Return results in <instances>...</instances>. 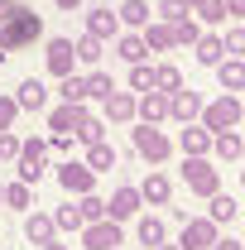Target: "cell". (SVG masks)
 Returning <instances> with one entry per match:
<instances>
[{"label":"cell","mask_w":245,"mask_h":250,"mask_svg":"<svg viewBox=\"0 0 245 250\" xmlns=\"http://www.w3.org/2000/svg\"><path fill=\"white\" fill-rule=\"evenodd\" d=\"M43 34V20L34 15V10H24V15H15L10 24H0V58H10L15 48H24V43H34Z\"/></svg>","instance_id":"1"},{"label":"cell","mask_w":245,"mask_h":250,"mask_svg":"<svg viewBox=\"0 0 245 250\" xmlns=\"http://www.w3.org/2000/svg\"><path fill=\"white\" fill-rule=\"evenodd\" d=\"M241 116H245V106H241V96H236V92H221L212 106H202V125H207L212 135H216V130H236Z\"/></svg>","instance_id":"2"},{"label":"cell","mask_w":245,"mask_h":250,"mask_svg":"<svg viewBox=\"0 0 245 250\" xmlns=\"http://www.w3.org/2000/svg\"><path fill=\"white\" fill-rule=\"evenodd\" d=\"M183 178H187V192H197V197H212L221 188V178H216L207 154H183Z\"/></svg>","instance_id":"3"},{"label":"cell","mask_w":245,"mask_h":250,"mask_svg":"<svg viewBox=\"0 0 245 250\" xmlns=\"http://www.w3.org/2000/svg\"><path fill=\"white\" fill-rule=\"evenodd\" d=\"M82 250H121V221L101 217L82 226Z\"/></svg>","instance_id":"4"},{"label":"cell","mask_w":245,"mask_h":250,"mask_svg":"<svg viewBox=\"0 0 245 250\" xmlns=\"http://www.w3.org/2000/svg\"><path fill=\"white\" fill-rule=\"evenodd\" d=\"M135 154L149 159V164H163V159L173 154V145H168V135H163V130H154V125L144 121L140 130H135Z\"/></svg>","instance_id":"5"},{"label":"cell","mask_w":245,"mask_h":250,"mask_svg":"<svg viewBox=\"0 0 245 250\" xmlns=\"http://www.w3.org/2000/svg\"><path fill=\"white\" fill-rule=\"evenodd\" d=\"M212 241H216V221L212 217H187L183 221V241H178L183 250H212Z\"/></svg>","instance_id":"6"},{"label":"cell","mask_w":245,"mask_h":250,"mask_svg":"<svg viewBox=\"0 0 245 250\" xmlns=\"http://www.w3.org/2000/svg\"><path fill=\"white\" fill-rule=\"evenodd\" d=\"M43 154H48V140H24L20 145V178L39 183L43 178Z\"/></svg>","instance_id":"7"},{"label":"cell","mask_w":245,"mask_h":250,"mask_svg":"<svg viewBox=\"0 0 245 250\" xmlns=\"http://www.w3.org/2000/svg\"><path fill=\"white\" fill-rule=\"evenodd\" d=\"M58 183H62V192H77V197H82V192H92L96 173L87 164H72V159H67V164H58Z\"/></svg>","instance_id":"8"},{"label":"cell","mask_w":245,"mask_h":250,"mask_svg":"<svg viewBox=\"0 0 245 250\" xmlns=\"http://www.w3.org/2000/svg\"><path fill=\"white\" fill-rule=\"evenodd\" d=\"M140 207H144V197H140V188H130V183L116 188V192H111V202H106V212H111L116 221H130Z\"/></svg>","instance_id":"9"},{"label":"cell","mask_w":245,"mask_h":250,"mask_svg":"<svg viewBox=\"0 0 245 250\" xmlns=\"http://www.w3.org/2000/svg\"><path fill=\"white\" fill-rule=\"evenodd\" d=\"M168 116H173V121H197V116H202V96L197 92H187V87H178V92H168Z\"/></svg>","instance_id":"10"},{"label":"cell","mask_w":245,"mask_h":250,"mask_svg":"<svg viewBox=\"0 0 245 250\" xmlns=\"http://www.w3.org/2000/svg\"><path fill=\"white\" fill-rule=\"evenodd\" d=\"M72 62H77L72 39H48V72H53V77H67V72H72Z\"/></svg>","instance_id":"11"},{"label":"cell","mask_w":245,"mask_h":250,"mask_svg":"<svg viewBox=\"0 0 245 250\" xmlns=\"http://www.w3.org/2000/svg\"><path fill=\"white\" fill-rule=\"evenodd\" d=\"M135 116H144L149 125H159V121H168V92H159V87H149V92L135 101Z\"/></svg>","instance_id":"12"},{"label":"cell","mask_w":245,"mask_h":250,"mask_svg":"<svg viewBox=\"0 0 245 250\" xmlns=\"http://www.w3.org/2000/svg\"><path fill=\"white\" fill-rule=\"evenodd\" d=\"M216 82H221V92H245V58H221Z\"/></svg>","instance_id":"13"},{"label":"cell","mask_w":245,"mask_h":250,"mask_svg":"<svg viewBox=\"0 0 245 250\" xmlns=\"http://www.w3.org/2000/svg\"><path fill=\"white\" fill-rule=\"evenodd\" d=\"M82 116H87V101H82V106H72V101H62L58 111L48 116V130H53V135H67V130H77V125H82Z\"/></svg>","instance_id":"14"},{"label":"cell","mask_w":245,"mask_h":250,"mask_svg":"<svg viewBox=\"0 0 245 250\" xmlns=\"http://www.w3.org/2000/svg\"><path fill=\"white\" fill-rule=\"evenodd\" d=\"M178 149H183V154H207V149H212V130L187 121V130L178 135Z\"/></svg>","instance_id":"15"},{"label":"cell","mask_w":245,"mask_h":250,"mask_svg":"<svg viewBox=\"0 0 245 250\" xmlns=\"http://www.w3.org/2000/svg\"><path fill=\"white\" fill-rule=\"evenodd\" d=\"M87 34L116 39V34H121V15H116V10H92V15H87Z\"/></svg>","instance_id":"16"},{"label":"cell","mask_w":245,"mask_h":250,"mask_svg":"<svg viewBox=\"0 0 245 250\" xmlns=\"http://www.w3.org/2000/svg\"><path fill=\"white\" fill-rule=\"evenodd\" d=\"M101 106H106V121H116V125L135 121V96H130V92H111Z\"/></svg>","instance_id":"17"},{"label":"cell","mask_w":245,"mask_h":250,"mask_svg":"<svg viewBox=\"0 0 245 250\" xmlns=\"http://www.w3.org/2000/svg\"><path fill=\"white\" fill-rule=\"evenodd\" d=\"M15 101H20V111H43V106H48V92H43V82H39V77H24Z\"/></svg>","instance_id":"18"},{"label":"cell","mask_w":245,"mask_h":250,"mask_svg":"<svg viewBox=\"0 0 245 250\" xmlns=\"http://www.w3.org/2000/svg\"><path fill=\"white\" fill-rule=\"evenodd\" d=\"M207 202H212V212H207V217H212L216 226H231V221H236V212H241V207H236V197H231V192H221V188H216Z\"/></svg>","instance_id":"19"},{"label":"cell","mask_w":245,"mask_h":250,"mask_svg":"<svg viewBox=\"0 0 245 250\" xmlns=\"http://www.w3.org/2000/svg\"><path fill=\"white\" fill-rule=\"evenodd\" d=\"M140 197H144V202H154V207H163V202L173 197V183H168L163 173H149V178L140 183Z\"/></svg>","instance_id":"20"},{"label":"cell","mask_w":245,"mask_h":250,"mask_svg":"<svg viewBox=\"0 0 245 250\" xmlns=\"http://www.w3.org/2000/svg\"><path fill=\"white\" fill-rule=\"evenodd\" d=\"M212 149H216V159H241L245 154V140L236 135V130H216V135H212Z\"/></svg>","instance_id":"21"},{"label":"cell","mask_w":245,"mask_h":250,"mask_svg":"<svg viewBox=\"0 0 245 250\" xmlns=\"http://www.w3.org/2000/svg\"><path fill=\"white\" fill-rule=\"evenodd\" d=\"M87 168H92V173H111V168H116V149H111L106 140L87 145Z\"/></svg>","instance_id":"22"},{"label":"cell","mask_w":245,"mask_h":250,"mask_svg":"<svg viewBox=\"0 0 245 250\" xmlns=\"http://www.w3.org/2000/svg\"><path fill=\"white\" fill-rule=\"evenodd\" d=\"M53 231H58L53 217H39V212L24 217V236H29V246H48V241H53Z\"/></svg>","instance_id":"23"},{"label":"cell","mask_w":245,"mask_h":250,"mask_svg":"<svg viewBox=\"0 0 245 250\" xmlns=\"http://www.w3.org/2000/svg\"><path fill=\"white\" fill-rule=\"evenodd\" d=\"M192 48H197V62H202V67H216V62L226 58V43H221L216 34H207V39H197Z\"/></svg>","instance_id":"24"},{"label":"cell","mask_w":245,"mask_h":250,"mask_svg":"<svg viewBox=\"0 0 245 250\" xmlns=\"http://www.w3.org/2000/svg\"><path fill=\"white\" fill-rule=\"evenodd\" d=\"M135 236H140V246L159 250V246H163V236H168V231H163V221H159V217H140V226H135Z\"/></svg>","instance_id":"25"},{"label":"cell","mask_w":245,"mask_h":250,"mask_svg":"<svg viewBox=\"0 0 245 250\" xmlns=\"http://www.w3.org/2000/svg\"><path fill=\"white\" fill-rule=\"evenodd\" d=\"M116 15H121V24H135V29H144V24H149V5H144V0H125Z\"/></svg>","instance_id":"26"},{"label":"cell","mask_w":245,"mask_h":250,"mask_svg":"<svg viewBox=\"0 0 245 250\" xmlns=\"http://www.w3.org/2000/svg\"><path fill=\"white\" fill-rule=\"evenodd\" d=\"M72 48H77V62H82V67H96V62H101V39H96V34L77 39Z\"/></svg>","instance_id":"27"},{"label":"cell","mask_w":245,"mask_h":250,"mask_svg":"<svg viewBox=\"0 0 245 250\" xmlns=\"http://www.w3.org/2000/svg\"><path fill=\"white\" fill-rule=\"evenodd\" d=\"M58 96H62V101H72V106H82V101H87V77H72V72H67L62 87H58Z\"/></svg>","instance_id":"28"},{"label":"cell","mask_w":245,"mask_h":250,"mask_svg":"<svg viewBox=\"0 0 245 250\" xmlns=\"http://www.w3.org/2000/svg\"><path fill=\"white\" fill-rule=\"evenodd\" d=\"M154 87H159V92H178V87H183V72H178L173 62H163V67H154Z\"/></svg>","instance_id":"29"},{"label":"cell","mask_w":245,"mask_h":250,"mask_svg":"<svg viewBox=\"0 0 245 250\" xmlns=\"http://www.w3.org/2000/svg\"><path fill=\"white\" fill-rule=\"evenodd\" d=\"M168 29H173V43H197V39H202V29H197V20H192V15L173 20Z\"/></svg>","instance_id":"30"},{"label":"cell","mask_w":245,"mask_h":250,"mask_svg":"<svg viewBox=\"0 0 245 250\" xmlns=\"http://www.w3.org/2000/svg\"><path fill=\"white\" fill-rule=\"evenodd\" d=\"M53 226H58V231H82V226H87V217H82V207H58Z\"/></svg>","instance_id":"31"},{"label":"cell","mask_w":245,"mask_h":250,"mask_svg":"<svg viewBox=\"0 0 245 250\" xmlns=\"http://www.w3.org/2000/svg\"><path fill=\"white\" fill-rule=\"evenodd\" d=\"M163 24H173V20H183V15H192V5L187 0H159V10H154Z\"/></svg>","instance_id":"32"},{"label":"cell","mask_w":245,"mask_h":250,"mask_svg":"<svg viewBox=\"0 0 245 250\" xmlns=\"http://www.w3.org/2000/svg\"><path fill=\"white\" fill-rule=\"evenodd\" d=\"M144 53H149L144 39H135V34H125V39H121V58L125 62H144Z\"/></svg>","instance_id":"33"},{"label":"cell","mask_w":245,"mask_h":250,"mask_svg":"<svg viewBox=\"0 0 245 250\" xmlns=\"http://www.w3.org/2000/svg\"><path fill=\"white\" fill-rule=\"evenodd\" d=\"M101 135H106V125H101L92 111H87V116H82V125H77V140H82V145H96Z\"/></svg>","instance_id":"34"},{"label":"cell","mask_w":245,"mask_h":250,"mask_svg":"<svg viewBox=\"0 0 245 250\" xmlns=\"http://www.w3.org/2000/svg\"><path fill=\"white\" fill-rule=\"evenodd\" d=\"M144 43L149 48H173V29L168 24H144Z\"/></svg>","instance_id":"35"},{"label":"cell","mask_w":245,"mask_h":250,"mask_svg":"<svg viewBox=\"0 0 245 250\" xmlns=\"http://www.w3.org/2000/svg\"><path fill=\"white\" fill-rule=\"evenodd\" d=\"M111 92H116V82H111L106 72H96V67H92V77H87V96H96V101H106Z\"/></svg>","instance_id":"36"},{"label":"cell","mask_w":245,"mask_h":250,"mask_svg":"<svg viewBox=\"0 0 245 250\" xmlns=\"http://www.w3.org/2000/svg\"><path fill=\"white\" fill-rule=\"evenodd\" d=\"M221 43H226V58H245V29H241V24L221 34Z\"/></svg>","instance_id":"37"},{"label":"cell","mask_w":245,"mask_h":250,"mask_svg":"<svg viewBox=\"0 0 245 250\" xmlns=\"http://www.w3.org/2000/svg\"><path fill=\"white\" fill-rule=\"evenodd\" d=\"M130 87H135V92H149V87H154V67H144V62H130Z\"/></svg>","instance_id":"38"},{"label":"cell","mask_w":245,"mask_h":250,"mask_svg":"<svg viewBox=\"0 0 245 250\" xmlns=\"http://www.w3.org/2000/svg\"><path fill=\"white\" fill-rule=\"evenodd\" d=\"M197 20L221 24V20H226V0H202V5H197Z\"/></svg>","instance_id":"39"},{"label":"cell","mask_w":245,"mask_h":250,"mask_svg":"<svg viewBox=\"0 0 245 250\" xmlns=\"http://www.w3.org/2000/svg\"><path fill=\"white\" fill-rule=\"evenodd\" d=\"M5 202H10V207H29V202H34L29 183H24V178H20V183H10V188H5Z\"/></svg>","instance_id":"40"},{"label":"cell","mask_w":245,"mask_h":250,"mask_svg":"<svg viewBox=\"0 0 245 250\" xmlns=\"http://www.w3.org/2000/svg\"><path fill=\"white\" fill-rule=\"evenodd\" d=\"M82 217H87V221H101V217H111V212H106V202H101L96 192H82Z\"/></svg>","instance_id":"41"},{"label":"cell","mask_w":245,"mask_h":250,"mask_svg":"<svg viewBox=\"0 0 245 250\" xmlns=\"http://www.w3.org/2000/svg\"><path fill=\"white\" fill-rule=\"evenodd\" d=\"M15 116H20V101L0 96V130H10V125H15Z\"/></svg>","instance_id":"42"},{"label":"cell","mask_w":245,"mask_h":250,"mask_svg":"<svg viewBox=\"0 0 245 250\" xmlns=\"http://www.w3.org/2000/svg\"><path fill=\"white\" fill-rule=\"evenodd\" d=\"M0 159H20V135L0 130Z\"/></svg>","instance_id":"43"},{"label":"cell","mask_w":245,"mask_h":250,"mask_svg":"<svg viewBox=\"0 0 245 250\" xmlns=\"http://www.w3.org/2000/svg\"><path fill=\"white\" fill-rule=\"evenodd\" d=\"M29 5H20V0H0V24H10L15 15H24Z\"/></svg>","instance_id":"44"},{"label":"cell","mask_w":245,"mask_h":250,"mask_svg":"<svg viewBox=\"0 0 245 250\" xmlns=\"http://www.w3.org/2000/svg\"><path fill=\"white\" fill-rule=\"evenodd\" d=\"M48 149H53V154H67V149H72V140H67V135H53V140H48Z\"/></svg>","instance_id":"45"},{"label":"cell","mask_w":245,"mask_h":250,"mask_svg":"<svg viewBox=\"0 0 245 250\" xmlns=\"http://www.w3.org/2000/svg\"><path fill=\"white\" fill-rule=\"evenodd\" d=\"M212 250H245V246H241V241H231V236H226V241L216 236V241H212Z\"/></svg>","instance_id":"46"},{"label":"cell","mask_w":245,"mask_h":250,"mask_svg":"<svg viewBox=\"0 0 245 250\" xmlns=\"http://www.w3.org/2000/svg\"><path fill=\"white\" fill-rule=\"evenodd\" d=\"M226 15H245V0H226Z\"/></svg>","instance_id":"47"},{"label":"cell","mask_w":245,"mask_h":250,"mask_svg":"<svg viewBox=\"0 0 245 250\" xmlns=\"http://www.w3.org/2000/svg\"><path fill=\"white\" fill-rule=\"evenodd\" d=\"M77 5H82V0H58V10H77Z\"/></svg>","instance_id":"48"},{"label":"cell","mask_w":245,"mask_h":250,"mask_svg":"<svg viewBox=\"0 0 245 250\" xmlns=\"http://www.w3.org/2000/svg\"><path fill=\"white\" fill-rule=\"evenodd\" d=\"M43 250H67V246H58V241H48V246H43Z\"/></svg>","instance_id":"49"},{"label":"cell","mask_w":245,"mask_h":250,"mask_svg":"<svg viewBox=\"0 0 245 250\" xmlns=\"http://www.w3.org/2000/svg\"><path fill=\"white\" fill-rule=\"evenodd\" d=\"M159 250H183V246H159Z\"/></svg>","instance_id":"50"},{"label":"cell","mask_w":245,"mask_h":250,"mask_svg":"<svg viewBox=\"0 0 245 250\" xmlns=\"http://www.w3.org/2000/svg\"><path fill=\"white\" fill-rule=\"evenodd\" d=\"M187 5H192V10H197V5H202V0H187Z\"/></svg>","instance_id":"51"},{"label":"cell","mask_w":245,"mask_h":250,"mask_svg":"<svg viewBox=\"0 0 245 250\" xmlns=\"http://www.w3.org/2000/svg\"><path fill=\"white\" fill-rule=\"evenodd\" d=\"M0 202H5V188H0Z\"/></svg>","instance_id":"52"},{"label":"cell","mask_w":245,"mask_h":250,"mask_svg":"<svg viewBox=\"0 0 245 250\" xmlns=\"http://www.w3.org/2000/svg\"><path fill=\"white\" fill-rule=\"evenodd\" d=\"M241 183H245V173H241Z\"/></svg>","instance_id":"53"},{"label":"cell","mask_w":245,"mask_h":250,"mask_svg":"<svg viewBox=\"0 0 245 250\" xmlns=\"http://www.w3.org/2000/svg\"><path fill=\"white\" fill-rule=\"evenodd\" d=\"M241 106H245V96H241Z\"/></svg>","instance_id":"54"},{"label":"cell","mask_w":245,"mask_h":250,"mask_svg":"<svg viewBox=\"0 0 245 250\" xmlns=\"http://www.w3.org/2000/svg\"><path fill=\"white\" fill-rule=\"evenodd\" d=\"M241 246H245V241H241Z\"/></svg>","instance_id":"55"},{"label":"cell","mask_w":245,"mask_h":250,"mask_svg":"<svg viewBox=\"0 0 245 250\" xmlns=\"http://www.w3.org/2000/svg\"><path fill=\"white\" fill-rule=\"evenodd\" d=\"M241 140H245V135H241Z\"/></svg>","instance_id":"56"}]
</instances>
